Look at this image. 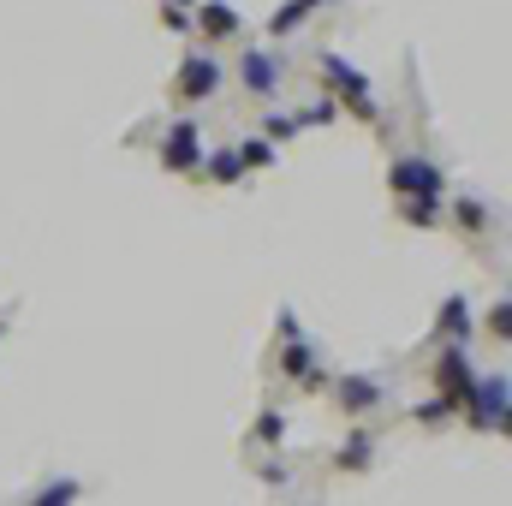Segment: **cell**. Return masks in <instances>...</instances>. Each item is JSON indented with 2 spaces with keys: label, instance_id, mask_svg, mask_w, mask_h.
<instances>
[{
  "label": "cell",
  "instance_id": "30bf717a",
  "mask_svg": "<svg viewBox=\"0 0 512 506\" xmlns=\"http://www.w3.org/2000/svg\"><path fill=\"white\" fill-rule=\"evenodd\" d=\"M471 358H465V346H441V364H435V393H447L453 405H465V387H471Z\"/></svg>",
  "mask_w": 512,
  "mask_h": 506
},
{
  "label": "cell",
  "instance_id": "7402d4cb",
  "mask_svg": "<svg viewBox=\"0 0 512 506\" xmlns=\"http://www.w3.org/2000/svg\"><path fill=\"white\" fill-rule=\"evenodd\" d=\"M42 506H60V501H78V483H48L42 495H36Z\"/></svg>",
  "mask_w": 512,
  "mask_h": 506
},
{
  "label": "cell",
  "instance_id": "d6986e66",
  "mask_svg": "<svg viewBox=\"0 0 512 506\" xmlns=\"http://www.w3.org/2000/svg\"><path fill=\"white\" fill-rule=\"evenodd\" d=\"M489 340H501V346L512 340V304L507 298H495V310H489Z\"/></svg>",
  "mask_w": 512,
  "mask_h": 506
},
{
  "label": "cell",
  "instance_id": "3957f363",
  "mask_svg": "<svg viewBox=\"0 0 512 506\" xmlns=\"http://www.w3.org/2000/svg\"><path fill=\"white\" fill-rule=\"evenodd\" d=\"M465 417H471V429L507 435V423H512L507 376H471V387H465Z\"/></svg>",
  "mask_w": 512,
  "mask_h": 506
},
{
  "label": "cell",
  "instance_id": "8992f818",
  "mask_svg": "<svg viewBox=\"0 0 512 506\" xmlns=\"http://www.w3.org/2000/svg\"><path fill=\"white\" fill-rule=\"evenodd\" d=\"M239 78H245V90H251L256 102H274V96H280L286 66H280L268 48H245V54H239Z\"/></svg>",
  "mask_w": 512,
  "mask_h": 506
},
{
  "label": "cell",
  "instance_id": "9a60e30c",
  "mask_svg": "<svg viewBox=\"0 0 512 506\" xmlns=\"http://www.w3.org/2000/svg\"><path fill=\"white\" fill-rule=\"evenodd\" d=\"M316 6H322V0H286V6L268 18V36H274V42H286L298 24H310V12H316Z\"/></svg>",
  "mask_w": 512,
  "mask_h": 506
},
{
  "label": "cell",
  "instance_id": "2e32d148",
  "mask_svg": "<svg viewBox=\"0 0 512 506\" xmlns=\"http://www.w3.org/2000/svg\"><path fill=\"white\" fill-rule=\"evenodd\" d=\"M399 221L417 227V233H435L441 227V203H399Z\"/></svg>",
  "mask_w": 512,
  "mask_h": 506
},
{
  "label": "cell",
  "instance_id": "277c9868",
  "mask_svg": "<svg viewBox=\"0 0 512 506\" xmlns=\"http://www.w3.org/2000/svg\"><path fill=\"white\" fill-rule=\"evenodd\" d=\"M215 90H221V60H215V54H185L179 78H173V102H179V108H197V102H209Z\"/></svg>",
  "mask_w": 512,
  "mask_h": 506
},
{
  "label": "cell",
  "instance_id": "ac0fdd59",
  "mask_svg": "<svg viewBox=\"0 0 512 506\" xmlns=\"http://www.w3.org/2000/svg\"><path fill=\"white\" fill-rule=\"evenodd\" d=\"M251 441L280 447V441H286V417H280V411H262V417H256V429H251Z\"/></svg>",
  "mask_w": 512,
  "mask_h": 506
},
{
  "label": "cell",
  "instance_id": "8fae6325",
  "mask_svg": "<svg viewBox=\"0 0 512 506\" xmlns=\"http://www.w3.org/2000/svg\"><path fill=\"white\" fill-rule=\"evenodd\" d=\"M387 399V387L376 376H346L340 387H334V405L346 411V417H364V411H376Z\"/></svg>",
  "mask_w": 512,
  "mask_h": 506
},
{
  "label": "cell",
  "instance_id": "d4e9b609",
  "mask_svg": "<svg viewBox=\"0 0 512 506\" xmlns=\"http://www.w3.org/2000/svg\"><path fill=\"white\" fill-rule=\"evenodd\" d=\"M0 340H6V322H0Z\"/></svg>",
  "mask_w": 512,
  "mask_h": 506
},
{
  "label": "cell",
  "instance_id": "6da1fadb",
  "mask_svg": "<svg viewBox=\"0 0 512 506\" xmlns=\"http://www.w3.org/2000/svg\"><path fill=\"white\" fill-rule=\"evenodd\" d=\"M316 72H322V84L334 90V108H346V114H352V120H364V126H382V102H376L370 78H364L346 54L322 48V54H316Z\"/></svg>",
  "mask_w": 512,
  "mask_h": 506
},
{
  "label": "cell",
  "instance_id": "ba28073f",
  "mask_svg": "<svg viewBox=\"0 0 512 506\" xmlns=\"http://www.w3.org/2000/svg\"><path fill=\"white\" fill-rule=\"evenodd\" d=\"M191 24L203 30V42H227V36L245 30V18H239L227 0H197V6H191Z\"/></svg>",
  "mask_w": 512,
  "mask_h": 506
},
{
  "label": "cell",
  "instance_id": "7c38bea8",
  "mask_svg": "<svg viewBox=\"0 0 512 506\" xmlns=\"http://www.w3.org/2000/svg\"><path fill=\"white\" fill-rule=\"evenodd\" d=\"M197 179H209V185H221V191H239V185H245V161H239V149H203Z\"/></svg>",
  "mask_w": 512,
  "mask_h": 506
},
{
  "label": "cell",
  "instance_id": "7a4b0ae2",
  "mask_svg": "<svg viewBox=\"0 0 512 506\" xmlns=\"http://www.w3.org/2000/svg\"><path fill=\"white\" fill-rule=\"evenodd\" d=\"M387 191H393V203H447V173L429 155H393Z\"/></svg>",
  "mask_w": 512,
  "mask_h": 506
},
{
  "label": "cell",
  "instance_id": "52a82bcc",
  "mask_svg": "<svg viewBox=\"0 0 512 506\" xmlns=\"http://www.w3.org/2000/svg\"><path fill=\"white\" fill-rule=\"evenodd\" d=\"M280 376L298 381L304 393H322V387H328V376L316 370V352L304 346V334H286V346H280Z\"/></svg>",
  "mask_w": 512,
  "mask_h": 506
},
{
  "label": "cell",
  "instance_id": "ffe728a7",
  "mask_svg": "<svg viewBox=\"0 0 512 506\" xmlns=\"http://www.w3.org/2000/svg\"><path fill=\"white\" fill-rule=\"evenodd\" d=\"M453 411H459V405H453L447 393H435V399H429V405H417L411 417H417V423H441V417H453Z\"/></svg>",
  "mask_w": 512,
  "mask_h": 506
},
{
  "label": "cell",
  "instance_id": "44dd1931",
  "mask_svg": "<svg viewBox=\"0 0 512 506\" xmlns=\"http://www.w3.org/2000/svg\"><path fill=\"white\" fill-rule=\"evenodd\" d=\"M268 143H286V137H298V120L292 114H268V131H262Z\"/></svg>",
  "mask_w": 512,
  "mask_h": 506
},
{
  "label": "cell",
  "instance_id": "5b68a950",
  "mask_svg": "<svg viewBox=\"0 0 512 506\" xmlns=\"http://www.w3.org/2000/svg\"><path fill=\"white\" fill-rule=\"evenodd\" d=\"M161 167L167 173H197L203 167V126L197 120H173L161 137Z\"/></svg>",
  "mask_w": 512,
  "mask_h": 506
},
{
  "label": "cell",
  "instance_id": "cb8c5ba5",
  "mask_svg": "<svg viewBox=\"0 0 512 506\" xmlns=\"http://www.w3.org/2000/svg\"><path fill=\"white\" fill-rule=\"evenodd\" d=\"M173 6H197V0H173Z\"/></svg>",
  "mask_w": 512,
  "mask_h": 506
},
{
  "label": "cell",
  "instance_id": "e0dca14e",
  "mask_svg": "<svg viewBox=\"0 0 512 506\" xmlns=\"http://www.w3.org/2000/svg\"><path fill=\"white\" fill-rule=\"evenodd\" d=\"M233 149H239L245 173H251V167H274V143H268V137H245V143H233Z\"/></svg>",
  "mask_w": 512,
  "mask_h": 506
},
{
  "label": "cell",
  "instance_id": "9c48e42d",
  "mask_svg": "<svg viewBox=\"0 0 512 506\" xmlns=\"http://www.w3.org/2000/svg\"><path fill=\"white\" fill-rule=\"evenodd\" d=\"M435 340H441V346H471V340H477V316H471V304H465L459 292L441 304V316H435Z\"/></svg>",
  "mask_w": 512,
  "mask_h": 506
},
{
  "label": "cell",
  "instance_id": "4fadbf2b",
  "mask_svg": "<svg viewBox=\"0 0 512 506\" xmlns=\"http://www.w3.org/2000/svg\"><path fill=\"white\" fill-rule=\"evenodd\" d=\"M370 459H376V435H370V429H352L334 465H340L346 477H364V471H370Z\"/></svg>",
  "mask_w": 512,
  "mask_h": 506
},
{
  "label": "cell",
  "instance_id": "603a6c76",
  "mask_svg": "<svg viewBox=\"0 0 512 506\" xmlns=\"http://www.w3.org/2000/svg\"><path fill=\"white\" fill-rule=\"evenodd\" d=\"M161 24H167V30H191V6H173V0H167V6H161Z\"/></svg>",
  "mask_w": 512,
  "mask_h": 506
},
{
  "label": "cell",
  "instance_id": "5bb4252c",
  "mask_svg": "<svg viewBox=\"0 0 512 506\" xmlns=\"http://www.w3.org/2000/svg\"><path fill=\"white\" fill-rule=\"evenodd\" d=\"M453 215H459L465 239H489V221H495V215H489V203H483L477 191H459V209H453Z\"/></svg>",
  "mask_w": 512,
  "mask_h": 506
}]
</instances>
